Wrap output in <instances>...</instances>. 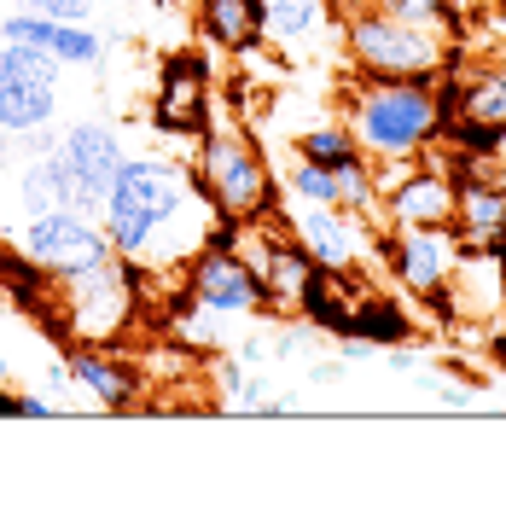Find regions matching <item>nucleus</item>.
I'll return each mask as SVG.
<instances>
[{
  "instance_id": "22",
  "label": "nucleus",
  "mask_w": 506,
  "mask_h": 512,
  "mask_svg": "<svg viewBox=\"0 0 506 512\" xmlns=\"http://www.w3.org/2000/svg\"><path fill=\"white\" fill-rule=\"evenodd\" d=\"M12 6H24V12H47V18H76V24H88L99 0H12Z\"/></svg>"
},
{
  "instance_id": "20",
  "label": "nucleus",
  "mask_w": 506,
  "mask_h": 512,
  "mask_svg": "<svg viewBox=\"0 0 506 512\" xmlns=\"http://www.w3.org/2000/svg\"><path fill=\"white\" fill-rule=\"evenodd\" d=\"M198 24L222 53H251L262 41V0H204Z\"/></svg>"
},
{
  "instance_id": "2",
  "label": "nucleus",
  "mask_w": 506,
  "mask_h": 512,
  "mask_svg": "<svg viewBox=\"0 0 506 512\" xmlns=\"http://www.w3.org/2000/svg\"><path fill=\"white\" fill-rule=\"evenodd\" d=\"M344 123L367 163H419V152L443 134V94L437 82H390L367 76L344 94Z\"/></svg>"
},
{
  "instance_id": "12",
  "label": "nucleus",
  "mask_w": 506,
  "mask_h": 512,
  "mask_svg": "<svg viewBox=\"0 0 506 512\" xmlns=\"http://www.w3.org/2000/svg\"><path fill=\"white\" fill-rule=\"evenodd\" d=\"M0 41H24L41 47L47 59H59L64 70H99L105 64V35L94 24H76V18H47V12H24L12 6L0 18Z\"/></svg>"
},
{
  "instance_id": "24",
  "label": "nucleus",
  "mask_w": 506,
  "mask_h": 512,
  "mask_svg": "<svg viewBox=\"0 0 506 512\" xmlns=\"http://www.w3.org/2000/svg\"><path fill=\"white\" fill-rule=\"evenodd\" d=\"M12 384H18V367H12V355L0 350V390H12Z\"/></svg>"
},
{
  "instance_id": "5",
  "label": "nucleus",
  "mask_w": 506,
  "mask_h": 512,
  "mask_svg": "<svg viewBox=\"0 0 506 512\" xmlns=\"http://www.w3.org/2000/svg\"><path fill=\"white\" fill-rule=\"evenodd\" d=\"M344 41L349 59L361 64V76H390V82H437L448 64H454V47H448L443 30H419V24H402L390 12H355L344 18Z\"/></svg>"
},
{
  "instance_id": "9",
  "label": "nucleus",
  "mask_w": 506,
  "mask_h": 512,
  "mask_svg": "<svg viewBox=\"0 0 506 512\" xmlns=\"http://www.w3.org/2000/svg\"><path fill=\"white\" fill-rule=\"evenodd\" d=\"M291 239L326 274H349L373 256V233L361 227V210H349V204H297L291 198Z\"/></svg>"
},
{
  "instance_id": "10",
  "label": "nucleus",
  "mask_w": 506,
  "mask_h": 512,
  "mask_svg": "<svg viewBox=\"0 0 506 512\" xmlns=\"http://www.w3.org/2000/svg\"><path fill=\"white\" fill-rule=\"evenodd\" d=\"M59 163L64 175H70V187H76V198H82V210L88 216H99V198L111 192V181H117V169H123L128 146L123 134L111 123H94V117H82V123L59 128Z\"/></svg>"
},
{
  "instance_id": "7",
  "label": "nucleus",
  "mask_w": 506,
  "mask_h": 512,
  "mask_svg": "<svg viewBox=\"0 0 506 512\" xmlns=\"http://www.w3.org/2000/svg\"><path fill=\"white\" fill-rule=\"evenodd\" d=\"M64 99V64L47 59L41 47L0 41V128L18 140L35 128H53Z\"/></svg>"
},
{
  "instance_id": "16",
  "label": "nucleus",
  "mask_w": 506,
  "mask_h": 512,
  "mask_svg": "<svg viewBox=\"0 0 506 512\" xmlns=\"http://www.w3.org/2000/svg\"><path fill=\"white\" fill-rule=\"evenodd\" d=\"M210 117V88H204V64L198 59H169L158 88V123L169 134H198Z\"/></svg>"
},
{
  "instance_id": "17",
  "label": "nucleus",
  "mask_w": 506,
  "mask_h": 512,
  "mask_svg": "<svg viewBox=\"0 0 506 512\" xmlns=\"http://www.w3.org/2000/svg\"><path fill=\"white\" fill-rule=\"evenodd\" d=\"M285 192L297 198V204H349V210H373V181H349L338 169H326V163H309L291 152L285 163Z\"/></svg>"
},
{
  "instance_id": "14",
  "label": "nucleus",
  "mask_w": 506,
  "mask_h": 512,
  "mask_svg": "<svg viewBox=\"0 0 506 512\" xmlns=\"http://www.w3.org/2000/svg\"><path fill=\"white\" fill-rule=\"evenodd\" d=\"M437 94H443V123L448 117H472V123L506 128V47H501V59L477 64L472 76H454Z\"/></svg>"
},
{
  "instance_id": "23",
  "label": "nucleus",
  "mask_w": 506,
  "mask_h": 512,
  "mask_svg": "<svg viewBox=\"0 0 506 512\" xmlns=\"http://www.w3.org/2000/svg\"><path fill=\"white\" fill-rule=\"evenodd\" d=\"M506 0H454V18H466V24H472V18H489V12H501Z\"/></svg>"
},
{
  "instance_id": "11",
  "label": "nucleus",
  "mask_w": 506,
  "mask_h": 512,
  "mask_svg": "<svg viewBox=\"0 0 506 512\" xmlns=\"http://www.w3.org/2000/svg\"><path fill=\"white\" fill-rule=\"evenodd\" d=\"M390 274L396 286L419 297V303H443L448 280H454V262H460V245L448 227H390Z\"/></svg>"
},
{
  "instance_id": "8",
  "label": "nucleus",
  "mask_w": 506,
  "mask_h": 512,
  "mask_svg": "<svg viewBox=\"0 0 506 512\" xmlns=\"http://www.w3.org/2000/svg\"><path fill=\"white\" fill-rule=\"evenodd\" d=\"M12 239H18V256L30 268H41V274H76V268H94L105 256H117L111 239H105V227H99V216H88V210H41V216H24V227Z\"/></svg>"
},
{
  "instance_id": "15",
  "label": "nucleus",
  "mask_w": 506,
  "mask_h": 512,
  "mask_svg": "<svg viewBox=\"0 0 506 512\" xmlns=\"http://www.w3.org/2000/svg\"><path fill=\"white\" fill-rule=\"evenodd\" d=\"M70 384L94 402V408H128L134 396H140V373L128 367V361H117V355L105 350V344H88V350L70 355Z\"/></svg>"
},
{
  "instance_id": "1",
  "label": "nucleus",
  "mask_w": 506,
  "mask_h": 512,
  "mask_svg": "<svg viewBox=\"0 0 506 512\" xmlns=\"http://www.w3.org/2000/svg\"><path fill=\"white\" fill-rule=\"evenodd\" d=\"M99 227L140 280H181V268L233 222H222L192 163L169 152H128L111 192L99 198Z\"/></svg>"
},
{
  "instance_id": "13",
  "label": "nucleus",
  "mask_w": 506,
  "mask_h": 512,
  "mask_svg": "<svg viewBox=\"0 0 506 512\" xmlns=\"http://www.w3.org/2000/svg\"><path fill=\"white\" fill-rule=\"evenodd\" d=\"M454 210H460V187H448L443 175L413 169V163H402V175H396L390 192H384V216H390V227H448Z\"/></svg>"
},
{
  "instance_id": "3",
  "label": "nucleus",
  "mask_w": 506,
  "mask_h": 512,
  "mask_svg": "<svg viewBox=\"0 0 506 512\" xmlns=\"http://www.w3.org/2000/svg\"><path fill=\"white\" fill-rule=\"evenodd\" d=\"M140 274L128 268L123 256H105L94 268L76 274H47V315L59 320V332H70L76 344H117L134 315H140Z\"/></svg>"
},
{
  "instance_id": "25",
  "label": "nucleus",
  "mask_w": 506,
  "mask_h": 512,
  "mask_svg": "<svg viewBox=\"0 0 506 512\" xmlns=\"http://www.w3.org/2000/svg\"><path fill=\"white\" fill-rule=\"evenodd\" d=\"M483 24H489V35H501V41H506V6H501V12H489Z\"/></svg>"
},
{
  "instance_id": "26",
  "label": "nucleus",
  "mask_w": 506,
  "mask_h": 512,
  "mask_svg": "<svg viewBox=\"0 0 506 512\" xmlns=\"http://www.w3.org/2000/svg\"><path fill=\"white\" fill-rule=\"evenodd\" d=\"M18 158V152H12V134H6V128H0V169H6V163Z\"/></svg>"
},
{
  "instance_id": "21",
  "label": "nucleus",
  "mask_w": 506,
  "mask_h": 512,
  "mask_svg": "<svg viewBox=\"0 0 506 512\" xmlns=\"http://www.w3.org/2000/svg\"><path fill=\"white\" fill-rule=\"evenodd\" d=\"M379 12L419 24V30H448L454 24V0H379Z\"/></svg>"
},
{
  "instance_id": "18",
  "label": "nucleus",
  "mask_w": 506,
  "mask_h": 512,
  "mask_svg": "<svg viewBox=\"0 0 506 512\" xmlns=\"http://www.w3.org/2000/svg\"><path fill=\"white\" fill-rule=\"evenodd\" d=\"M18 210H24V216H41V210H82V198L70 187L59 152H24V163H18Z\"/></svg>"
},
{
  "instance_id": "19",
  "label": "nucleus",
  "mask_w": 506,
  "mask_h": 512,
  "mask_svg": "<svg viewBox=\"0 0 506 512\" xmlns=\"http://www.w3.org/2000/svg\"><path fill=\"white\" fill-rule=\"evenodd\" d=\"M332 24V6L326 0H262V41L274 47H315Z\"/></svg>"
},
{
  "instance_id": "4",
  "label": "nucleus",
  "mask_w": 506,
  "mask_h": 512,
  "mask_svg": "<svg viewBox=\"0 0 506 512\" xmlns=\"http://www.w3.org/2000/svg\"><path fill=\"white\" fill-rule=\"evenodd\" d=\"M192 175H198V187L210 192V204L222 210V222H256V216H274V204H280L274 169H268L262 146L239 123L198 128Z\"/></svg>"
},
{
  "instance_id": "6",
  "label": "nucleus",
  "mask_w": 506,
  "mask_h": 512,
  "mask_svg": "<svg viewBox=\"0 0 506 512\" xmlns=\"http://www.w3.org/2000/svg\"><path fill=\"white\" fill-rule=\"evenodd\" d=\"M181 291H187L192 309H204L216 320H245V315H268L274 309V297L256 280V268L233 251V227L181 268Z\"/></svg>"
}]
</instances>
